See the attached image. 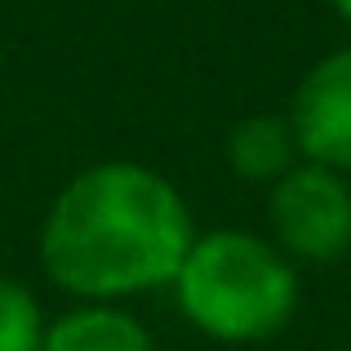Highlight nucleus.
I'll list each match as a JSON object with an SVG mask.
<instances>
[{
	"mask_svg": "<svg viewBox=\"0 0 351 351\" xmlns=\"http://www.w3.org/2000/svg\"><path fill=\"white\" fill-rule=\"evenodd\" d=\"M191 240L178 187L134 160L89 165L53 196L40 223V267L89 302L173 285Z\"/></svg>",
	"mask_w": 351,
	"mask_h": 351,
	"instance_id": "f257e3e1",
	"label": "nucleus"
},
{
	"mask_svg": "<svg viewBox=\"0 0 351 351\" xmlns=\"http://www.w3.org/2000/svg\"><path fill=\"white\" fill-rule=\"evenodd\" d=\"M182 316L218 343H258L285 329L298 276L267 240L249 232L196 236L173 276Z\"/></svg>",
	"mask_w": 351,
	"mask_h": 351,
	"instance_id": "f03ea898",
	"label": "nucleus"
},
{
	"mask_svg": "<svg viewBox=\"0 0 351 351\" xmlns=\"http://www.w3.org/2000/svg\"><path fill=\"white\" fill-rule=\"evenodd\" d=\"M271 227L289 254L329 263L351 249V187L329 165H293L271 191Z\"/></svg>",
	"mask_w": 351,
	"mask_h": 351,
	"instance_id": "7ed1b4c3",
	"label": "nucleus"
},
{
	"mask_svg": "<svg viewBox=\"0 0 351 351\" xmlns=\"http://www.w3.org/2000/svg\"><path fill=\"white\" fill-rule=\"evenodd\" d=\"M298 152L329 169H351V49L320 58L302 76L289 112Z\"/></svg>",
	"mask_w": 351,
	"mask_h": 351,
	"instance_id": "20e7f679",
	"label": "nucleus"
},
{
	"mask_svg": "<svg viewBox=\"0 0 351 351\" xmlns=\"http://www.w3.org/2000/svg\"><path fill=\"white\" fill-rule=\"evenodd\" d=\"M40 351H156L138 316L112 302H85L45 329Z\"/></svg>",
	"mask_w": 351,
	"mask_h": 351,
	"instance_id": "39448f33",
	"label": "nucleus"
},
{
	"mask_svg": "<svg viewBox=\"0 0 351 351\" xmlns=\"http://www.w3.org/2000/svg\"><path fill=\"white\" fill-rule=\"evenodd\" d=\"M227 160L249 182H276L298 160V138L285 116H249L227 134Z\"/></svg>",
	"mask_w": 351,
	"mask_h": 351,
	"instance_id": "423d86ee",
	"label": "nucleus"
},
{
	"mask_svg": "<svg viewBox=\"0 0 351 351\" xmlns=\"http://www.w3.org/2000/svg\"><path fill=\"white\" fill-rule=\"evenodd\" d=\"M45 320L32 289L14 276H0V351H40Z\"/></svg>",
	"mask_w": 351,
	"mask_h": 351,
	"instance_id": "0eeeda50",
	"label": "nucleus"
},
{
	"mask_svg": "<svg viewBox=\"0 0 351 351\" xmlns=\"http://www.w3.org/2000/svg\"><path fill=\"white\" fill-rule=\"evenodd\" d=\"M329 5H334V9H338V14H343V18H347V23H351V0H329Z\"/></svg>",
	"mask_w": 351,
	"mask_h": 351,
	"instance_id": "6e6552de",
	"label": "nucleus"
}]
</instances>
